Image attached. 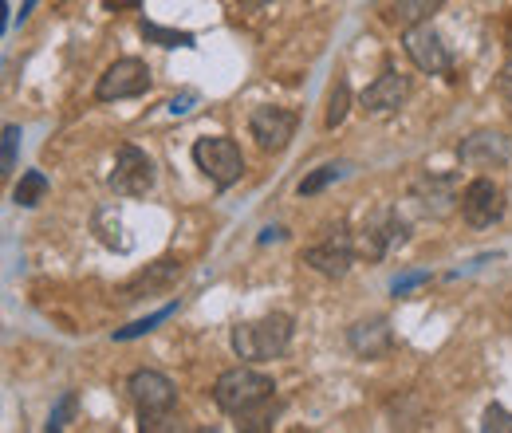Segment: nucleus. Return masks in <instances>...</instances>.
I'll list each match as a JSON object with an SVG mask.
<instances>
[{
  "instance_id": "obj_26",
  "label": "nucleus",
  "mask_w": 512,
  "mask_h": 433,
  "mask_svg": "<svg viewBox=\"0 0 512 433\" xmlns=\"http://www.w3.org/2000/svg\"><path fill=\"white\" fill-rule=\"evenodd\" d=\"M481 430L485 433H512V414L505 406H489L485 418H481Z\"/></svg>"
},
{
  "instance_id": "obj_11",
  "label": "nucleus",
  "mask_w": 512,
  "mask_h": 433,
  "mask_svg": "<svg viewBox=\"0 0 512 433\" xmlns=\"http://www.w3.org/2000/svg\"><path fill=\"white\" fill-rule=\"evenodd\" d=\"M512 158V142L501 130H473L457 146V162L469 170H501Z\"/></svg>"
},
{
  "instance_id": "obj_16",
  "label": "nucleus",
  "mask_w": 512,
  "mask_h": 433,
  "mask_svg": "<svg viewBox=\"0 0 512 433\" xmlns=\"http://www.w3.org/2000/svg\"><path fill=\"white\" fill-rule=\"evenodd\" d=\"M178 276H182V264H174V260H158V264H150V272H138L127 288H123V304L142 300V296H154V292H166Z\"/></svg>"
},
{
  "instance_id": "obj_7",
  "label": "nucleus",
  "mask_w": 512,
  "mask_h": 433,
  "mask_svg": "<svg viewBox=\"0 0 512 433\" xmlns=\"http://www.w3.org/2000/svg\"><path fill=\"white\" fill-rule=\"evenodd\" d=\"M154 178H158V166L146 150H138L134 142H123L119 154H115V170L107 178V186L115 189L119 197H142L154 189Z\"/></svg>"
},
{
  "instance_id": "obj_13",
  "label": "nucleus",
  "mask_w": 512,
  "mask_h": 433,
  "mask_svg": "<svg viewBox=\"0 0 512 433\" xmlns=\"http://www.w3.org/2000/svg\"><path fill=\"white\" fill-rule=\"evenodd\" d=\"M410 197L418 201V209L434 221L449 217L453 209H461V193H457V174H422L414 186H410Z\"/></svg>"
},
{
  "instance_id": "obj_14",
  "label": "nucleus",
  "mask_w": 512,
  "mask_h": 433,
  "mask_svg": "<svg viewBox=\"0 0 512 433\" xmlns=\"http://www.w3.org/2000/svg\"><path fill=\"white\" fill-rule=\"evenodd\" d=\"M347 347L351 355L367 359V363H379L394 351V331H390V319L386 315H371V319H359L347 327Z\"/></svg>"
},
{
  "instance_id": "obj_9",
  "label": "nucleus",
  "mask_w": 512,
  "mask_h": 433,
  "mask_svg": "<svg viewBox=\"0 0 512 433\" xmlns=\"http://www.w3.org/2000/svg\"><path fill=\"white\" fill-rule=\"evenodd\" d=\"M402 48H406L410 63L418 71H426V75H449L453 71V56H449L446 40L438 36V28L430 20L402 28Z\"/></svg>"
},
{
  "instance_id": "obj_8",
  "label": "nucleus",
  "mask_w": 512,
  "mask_h": 433,
  "mask_svg": "<svg viewBox=\"0 0 512 433\" xmlns=\"http://www.w3.org/2000/svg\"><path fill=\"white\" fill-rule=\"evenodd\" d=\"M150 83H154L150 67H146L142 60H134V56H123V60H115L103 75H99V83H95V99H99V103L138 99V95L150 91Z\"/></svg>"
},
{
  "instance_id": "obj_17",
  "label": "nucleus",
  "mask_w": 512,
  "mask_h": 433,
  "mask_svg": "<svg viewBox=\"0 0 512 433\" xmlns=\"http://www.w3.org/2000/svg\"><path fill=\"white\" fill-rule=\"evenodd\" d=\"M442 8H446V0H394L390 12H386V20L398 24V28H410V24L434 20V12H442Z\"/></svg>"
},
{
  "instance_id": "obj_27",
  "label": "nucleus",
  "mask_w": 512,
  "mask_h": 433,
  "mask_svg": "<svg viewBox=\"0 0 512 433\" xmlns=\"http://www.w3.org/2000/svg\"><path fill=\"white\" fill-rule=\"evenodd\" d=\"M426 280V272H410V276H402V280H394V296H406L414 284H422Z\"/></svg>"
},
{
  "instance_id": "obj_21",
  "label": "nucleus",
  "mask_w": 512,
  "mask_h": 433,
  "mask_svg": "<svg viewBox=\"0 0 512 433\" xmlns=\"http://www.w3.org/2000/svg\"><path fill=\"white\" fill-rule=\"evenodd\" d=\"M343 178V166L339 162H327V166H316L304 182H300V197H316V193H323V189L331 186V182H339Z\"/></svg>"
},
{
  "instance_id": "obj_4",
  "label": "nucleus",
  "mask_w": 512,
  "mask_h": 433,
  "mask_svg": "<svg viewBox=\"0 0 512 433\" xmlns=\"http://www.w3.org/2000/svg\"><path fill=\"white\" fill-rule=\"evenodd\" d=\"M355 256H359L355 233H351L343 221H339V225H327L320 241H312V245L304 248V264H308L312 272L327 276V280H343V276L351 272Z\"/></svg>"
},
{
  "instance_id": "obj_2",
  "label": "nucleus",
  "mask_w": 512,
  "mask_h": 433,
  "mask_svg": "<svg viewBox=\"0 0 512 433\" xmlns=\"http://www.w3.org/2000/svg\"><path fill=\"white\" fill-rule=\"evenodd\" d=\"M292 331H296L292 315L268 311V315H260V319L237 323L233 335H229V343H233V351H237L245 363H268V359H280V355L292 347Z\"/></svg>"
},
{
  "instance_id": "obj_31",
  "label": "nucleus",
  "mask_w": 512,
  "mask_h": 433,
  "mask_svg": "<svg viewBox=\"0 0 512 433\" xmlns=\"http://www.w3.org/2000/svg\"><path fill=\"white\" fill-rule=\"evenodd\" d=\"M32 8H36V0H24V4H20V20H28V16H32Z\"/></svg>"
},
{
  "instance_id": "obj_1",
  "label": "nucleus",
  "mask_w": 512,
  "mask_h": 433,
  "mask_svg": "<svg viewBox=\"0 0 512 433\" xmlns=\"http://www.w3.org/2000/svg\"><path fill=\"white\" fill-rule=\"evenodd\" d=\"M130 402L138 410V430L158 433V430H178L174 410H178V386L162 371H134L127 382Z\"/></svg>"
},
{
  "instance_id": "obj_6",
  "label": "nucleus",
  "mask_w": 512,
  "mask_h": 433,
  "mask_svg": "<svg viewBox=\"0 0 512 433\" xmlns=\"http://www.w3.org/2000/svg\"><path fill=\"white\" fill-rule=\"evenodd\" d=\"M406 241H410V225H406V217H402L394 205L375 209V213L359 225V233H355L359 256H367L371 264H375V260H386L394 248H402Z\"/></svg>"
},
{
  "instance_id": "obj_24",
  "label": "nucleus",
  "mask_w": 512,
  "mask_h": 433,
  "mask_svg": "<svg viewBox=\"0 0 512 433\" xmlns=\"http://www.w3.org/2000/svg\"><path fill=\"white\" fill-rule=\"evenodd\" d=\"M16 154H20V126H4V154H0V174L16 170Z\"/></svg>"
},
{
  "instance_id": "obj_28",
  "label": "nucleus",
  "mask_w": 512,
  "mask_h": 433,
  "mask_svg": "<svg viewBox=\"0 0 512 433\" xmlns=\"http://www.w3.org/2000/svg\"><path fill=\"white\" fill-rule=\"evenodd\" d=\"M193 99H197L193 91H186L182 99H170V115H186V111H190V103H193Z\"/></svg>"
},
{
  "instance_id": "obj_25",
  "label": "nucleus",
  "mask_w": 512,
  "mask_h": 433,
  "mask_svg": "<svg viewBox=\"0 0 512 433\" xmlns=\"http://www.w3.org/2000/svg\"><path fill=\"white\" fill-rule=\"evenodd\" d=\"M75 406H79V398H75V390H67L64 398L52 406V418H48V430H64L67 422H71V414H75Z\"/></svg>"
},
{
  "instance_id": "obj_5",
  "label": "nucleus",
  "mask_w": 512,
  "mask_h": 433,
  "mask_svg": "<svg viewBox=\"0 0 512 433\" xmlns=\"http://www.w3.org/2000/svg\"><path fill=\"white\" fill-rule=\"evenodd\" d=\"M193 162L197 170L213 182L217 189H233L245 174V154L233 138L225 134H213V138H197L193 142Z\"/></svg>"
},
{
  "instance_id": "obj_10",
  "label": "nucleus",
  "mask_w": 512,
  "mask_h": 433,
  "mask_svg": "<svg viewBox=\"0 0 512 433\" xmlns=\"http://www.w3.org/2000/svg\"><path fill=\"white\" fill-rule=\"evenodd\" d=\"M461 217L473 225V229H489L505 217V189L497 186L493 178H473L469 186L461 189Z\"/></svg>"
},
{
  "instance_id": "obj_23",
  "label": "nucleus",
  "mask_w": 512,
  "mask_h": 433,
  "mask_svg": "<svg viewBox=\"0 0 512 433\" xmlns=\"http://www.w3.org/2000/svg\"><path fill=\"white\" fill-rule=\"evenodd\" d=\"M174 311H178V304H166L162 311H154V315H146V319H138V323H130V327H123V331H115V339H119V343H127V339H134V335H146V331H154V323L170 319Z\"/></svg>"
},
{
  "instance_id": "obj_30",
  "label": "nucleus",
  "mask_w": 512,
  "mask_h": 433,
  "mask_svg": "<svg viewBox=\"0 0 512 433\" xmlns=\"http://www.w3.org/2000/svg\"><path fill=\"white\" fill-rule=\"evenodd\" d=\"M501 91L512 95V56L505 60V67H501Z\"/></svg>"
},
{
  "instance_id": "obj_12",
  "label": "nucleus",
  "mask_w": 512,
  "mask_h": 433,
  "mask_svg": "<svg viewBox=\"0 0 512 433\" xmlns=\"http://www.w3.org/2000/svg\"><path fill=\"white\" fill-rule=\"evenodd\" d=\"M296 123L300 119L288 107H256L253 115H249V130H253L256 146L264 154H280L296 138Z\"/></svg>"
},
{
  "instance_id": "obj_18",
  "label": "nucleus",
  "mask_w": 512,
  "mask_h": 433,
  "mask_svg": "<svg viewBox=\"0 0 512 433\" xmlns=\"http://www.w3.org/2000/svg\"><path fill=\"white\" fill-rule=\"evenodd\" d=\"M44 197H48V174H44V170H28V174L20 178V186L12 189V201H16L20 209H36Z\"/></svg>"
},
{
  "instance_id": "obj_3",
  "label": "nucleus",
  "mask_w": 512,
  "mask_h": 433,
  "mask_svg": "<svg viewBox=\"0 0 512 433\" xmlns=\"http://www.w3.org/2000/svg\"><path fill=\"white\" fill-rule=\"evenodd\" d=\"M272 394H276V382L268 374H260L256 367H233V371H225L213 382V402L229 418H241L256 406L272 402Z\"/></svg>"
},
{
  "instance_id": "obj_22",
  "label": "nucleus",
  "mask_w": 512,
  "mask_h": 433,
  "mask_svg": "<svg viewBox=\"0 0 512 433\" xmlns=\"http://www.w3.org/2000/svg\"><path fill=\"white\" fill-rule=\"evenodd\" d=\"M276 414H280V406H272V402H264V406H256L249 414H241V430L245 433H260V430H272L276 426Z\"/></svg>"
},
{
  "instance_id": "obj_19",
  "label": "nucleus",
  "mask_w": 512,
  "mask_h": 433,
  "mask_svg": "<svg viewBox=\"0 0 512 433\" xmlns=\"http://www.w3.org/2000/svg\"><path fill=\"white\" fill-rule=\"evenodd\" d=\"M138 32H142V40H150V44H158V48H193V32L162 28V24H154V20H142Z\"/></svg>"
},
{
  "instance_id": "obj_29",
  "label": "nucleus",
  "mask_w": 512,
  "mask_h": 433,
  "mask_svg": "<svg viewBox=\"0 0 512 433\" xmlns=\"http://www.w3.org/2000/svg\"><path fill=\"white\" fill-rule=\"evenodd\" d=\"M111 12H134V8H142V0H103Z\"/></svg>"
},
{
  "instance_id": "obj_15",
  "label": "nucleus",
  "mask_w": 512,
  "mask_h": 433,
  "mask_svg": "<svg viewBox=\"0 0 512 433\" xmlns=\"http://www.w3.org/2000/svg\"><path fill=\"white\" fill-rule=\"evenodd\" d=\"M410 99V75H402L398 67H386L383 75L363 91V107L367 115H390V111H402Z\"/></svg>"
},
{
  "instance_id": "obj_20",
  "label": "nucleus",
  "mask_w": 512,
  "mask_h": 433,
  "mask_svg": "<svg viewBox=\"0 0 512 433\" xmlns=\"http://www.w3.org/2000/svg\"><path fill=\"white\" fill-rule=\"evenodd\" d=\"M347 111H351V83H347V75H339L335 83H331V95H327V115H323V123L335 126L347 119Z\"/></svg>"
}]
</instances>
